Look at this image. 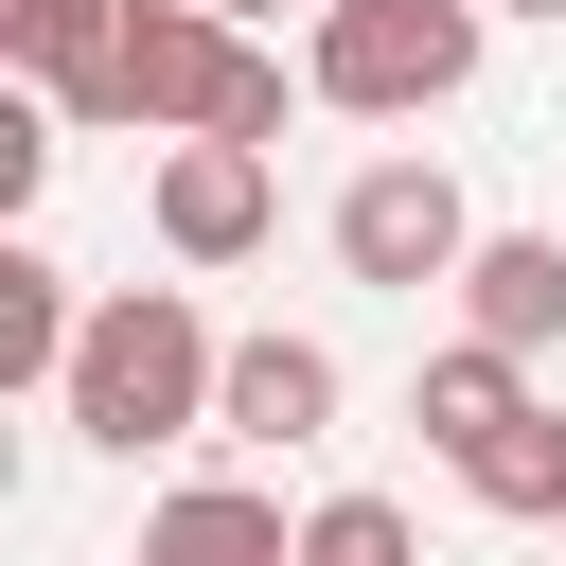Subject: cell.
<instances>
[{
    "label": "cell",
    "mask_w": 566,
    "mask_h": 566,
    "mask_svg": "<svg viewBox=\"0 0 566 566\" xmlns=\"http://www.w3.org/2000/svg\"><path fill=\"white\" fill-rule=\"evenodd\" d=\"M212 389H230V336H212L177 283H124V301H88V354H71L53 407H71L106 460H142V442H195Z\"/></svg>",
    "instance_id": "cell-2"
},
{
    "label": "cell",
    "mask_w": 566,
    "mask_h": 566,
    "mask_svg": "<svg viewBox=\"0 0 566 566\" xmlns=\"http://www.w3.org/2000/svg\"><path fill=\"white\" fill-rule=\"evenodd\" d=\"M35 177H53V106H0V212H35Z\"/></svg>",
    "instance_id": "cell-14"
},
{
    "label": "cell",
    "mask_w": 566,
    "mask_h": 566,
    "mask_svg": "<svg viewBox=\"0 0 566 566\" xmlns=\"http://www.w3.org/2000/svg\"><path fill=\"white\" fill-rule=\"evenodd\" d=\"M301 88L354 106V124H424V106L478 88V0H318Z\"/></svg>",
    "instance_id": "cell-3"
},
{
    "label": "cell",
    "mask_w": 566,
    "mask_h": 566,
    "mask_svg": "<svg viewBox=\"0 0 566 566\" xmlns=\"http://www.w3.org/2000/svg\"><path fill=\"white\" fill-rule=\"evenodd\" d=\"M460 336H495V354H566V230H478V265H460Z\"/></svg>",
    "instance_id": "cell-8"
},
{
    "label": "cell",
    "mask_w": 566,
    "mask_h": 566,
    "mask_svg": "<svg viewBox=\"0 0 566 566\" xmlns=\"http://www.w3.org/2000/svg\"><path fill=\"white\" fill-rule=\"evenodd\" d=\"M336 265H354V283H389V301L460 283V265H478V212H460V177H442V159H371V177L336 195Z\"/></svg>",
    "instance_id": "cell-4"
},
{
    "label": "cell",
    "mask_w": 566,
    "mask_h": 566,
    "mask_svg": "<svg viewBox=\"0 0 566 566\" xmlns=\"http://www.w3.org/2000/svg\"><path fill=\"white\" fill-rule=\"evenodd\" d=\"M478 18H566V0H478Z\"/></svg>",
    "instance_id": "cell-16"
},
{
    "label": "cell",
    "mask_w": 566,
    "mask_h": 566,
    "mask_svg": "<svg viewBox=\"0 0 566 566\" xmlns=\"http://www.w3.org/2000/svg\"><path fill=\"white\" fill-rule=\"evenodd\" d=\"M142 566H301V531H283L248 478H195V495L142 513Z\"/></svg>",
    "instance_id": "cell-9"
},
{
    "label": "cell",
    "mask_w": 566,
    "mask_h": 566,
    "mask_svg": "<svg viewBox=\"0 0 566 566\" xmlns=\"http://www.w3.org/2000/svg\"><path fill=\"white\" fill-rule=\"evenodd\" d=\"M336 424V354L318 336H230V389H212V442H318Z\"/></svg>",
    "instance_id": "cell-6"
},
{
    "label": "cell",
    "mask_w": 566,
    "mask_h": 566,
    "mask_svg": "<svg viewBox=\"0 0 566 566\" xmlns=\"http://www.w3.org/2000/svg\"><path fill=\"white\" fill-rule=\"evenodd\" d=\"M124 18H142V0H0V53H18L53 106H88L106 53H124Z\"/></svg>",
    "instance_id": "cell-11"
},
{
    "label": "cell",
    "mask_w": 566,
    "mask_h": 566,
    "mask_svg": "<svg viewBox=\"0 0 566 566\" xmlns=\"http://www.w3.org/2000/svg\"><path fill=\"white\" fill-rule=\"evenodd\" d=\"M407 424H424V442H442V460L478 478V460H495L513 424H548V407H531V354H495V336H460V354H424V389H407Z\"/></svg>",
    "instance_id": "cell-7"
},
{
    "label": "cell",
    "mask_w": 566,
    "mask_h": 566,
    "mask_svg": "<svg viewBox=\"0 0 566 566\" xmlns=\"http://www.w3.org/2000/svg\"><path fill=\"white\" fill-rule=\"evenodd\" d=\"M460 495H478V513H513V531H531V513H566V407H548V424H513Z\"/></svg>",
    "instance_id": "cell-12"
},
{
    "label": "cell",
    "mask_w": 566,
    "mask_h": 566,
    "mask_svg": "<svg viewBox=\"0 0 566 566\" xmlns=\"http://www.w3.org/2000/svg\"><path fill=\"white\" fill-rule=\"evenodd\" d=\"M53 124H142L159 159H177V142H248V159H265V142H283V53L230 35L212 0H142L124 53H106V88L53 106Z\"/></svg>",
    "instance_id": "cell-1"
},
{
    "label": "cell",
    "mask_w": 566,
    "mask_h": 566,
    "mask_svg": "<svg viewBox=\"0 0 566 566\" xmlns=\"http://www.w3.org/2000/svg\"><path fill=\"white\" fill-rule=\"evenodd\" d=\"M212 18H230V35H248V18H283V0H212Z\"/></svg>",
    "instance_id": "cell-15"
},
{
    "label": "cell",
    "mask_w": 566,
    "mask_h": 566,
    "mask_svg": "<svg viewBox=\"0 0 566 566\" xmlns=\"http://www.w3.org/2000/svg\"><path fill=\"white\" fill-rule=\"evenodd\" d=\"M301 566H424V548H407L389 495H318V513H301Z\"/></svg>",
    "instance_id": "cell-13"
},
{
    "label": "cell",
    "mask_w": 566,
    "mask_h": 566,
    "mask_svg": "<svg viewBox=\"0 0 566 566\" xmlns=\"http://www.w3.org/2000/svg\"><path fill=\"white\" fill-rule=\"evenodd\" d=\"M142 212H159V248H177V265H248V248H265V212H283V177H265L248 142H177V159L142 177Z\"/></svg>",
    "instance_id": "cell-5"
},
{
    "label": "cell",
    "mask_w": 566,
    "mask_h": 566,
    "mask_svg": "<svg viewBox=\"0 0 566 566\" xmlns=\"http://www.w3.org/2000/svg\"><path fill=\"white\" fill-rule=\"evenodd\" d=\"M71 354H88L71 265H53V248H0V389H71Z\"/></svg>",
    "instance_id": "cell-10"
}]
</instances>
